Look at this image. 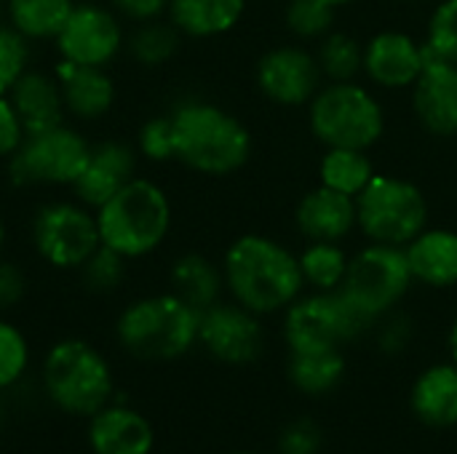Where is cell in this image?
Here are the masks:
<instances>
[{
    "label": "cell",
    "mask_w": 457,
    "mask_h": 454,
    "mask_svg": "<svg viewBox=\"0 0 457 454\" xmlns=\"http://www.w3.org/2000/svg\"><path fill=\"white\" fill-rule=\"evenodd\" d=\"M295 225L308 241L340 244L356 227V198L319 185L300 198Z\"/></svg>",
    "instance_id": "20"
},
{
    "label": "cell",
    "mask_w": 457,
    "mask_h": 454,
    "mask_svg": "<svg viewBox=\"0 0 457 454\" xmlns=\"http://www.w3.org/2000/svg\"><path fill=\"white\" fill-rule=\"evenodd\" d=\"M415 284L407 254L402 246L370 244L351 257L340 294L367 318L378 321L391 313Z\"/></svg>",
    "instance_id": "10"
},
{
    "label": "cell",
    "mask_w": 457,
    "mask_h": 454,
    "mask_svg": "<svg viewBox=\"0 0 457 454\" xmlns=\"http://www.w3.org/2000/svg\"><path fill=\"white\" fill-rule=\"evenodd\" d=\"M54 72L62 86V99L67 120L72 123H99L118 102V86L107 67H83L56 59Z\"/></svg>",
    "instance_id": "17"
},
{
    "label": "cell",
    "mask_w": 457,
    "mask_h": 454,
    "mask_svg": "<svg viewBox=\"0 0 457 454\" xmlns=\"http://www.w3.org/2000/svg\"><path fill=\"white\" fill-rule=\"evenodd\" d=\"M96 211L102 246L129 262L153 257L171 235L174 206L169 193L147 177H134Z\"/></svg>",
    "instance_id": "3"
},
{
    "label": "cell",
    "mask_w": 457,
    "mask_h": 454,
    "mask_svg": "<svg viewBox=\"0 0 457 454\" xmlns=\"http://www.w3.org/2000/svg\"><path fill=\"white\" fill-rule=\"evenodd\" d=\"M126 24H145L153 19H163L169 0H104Z\"/></svg>",
    "instance_id": "40"
},
{
    "label": "cell",
    "mask_w": 457,
    "mask_h": 454,
    "mask_svg": "<svg viewBox=\"0 0 457 454\" xmlns=\"http://www.w3.org/2000/svg\"><path fill=\"white\" fill-rule=\"evenodd\" d=\"M412 278L431 289L457 286V233L447 227H426L404 246Z\"/></svg>",
    "instance_id": "22"
},
{
    "label": "cell",
    "mask_w": 457,
    "mask_h": 454,
    "mask_svg": "<svg viewBox=\"0 0 457 454\" xmlns=\"http://www.w3.org/2000/svg\"><path fill=\"white\" fill-rule=\"evenodd\" d=\"M412 110L434 136H457V64L426 54V67L412 86Z\"/></svg>",
    "instance_id": "18"
},
{
    "label": "cell",
    "mask_w": 457,
    "mask_h": 454,
    "mask_svg": "<svg viewBox=\"0 0 457 454\" xmlns=\"http://www.w3.org/2000/svg\"><path fill=\"white\" fill-rule=\"evenodd\" d=\"M8 99L13 104V110L19 112L27 134L32 131H43L51 126H59L67 120V110H64V99H62V86L59 78L46 67H29L8 91Z\"/></svg>",
    "instance_id": "21"
},
{
    "label": "cell",
    "mask_w": 457,
    "mask_h": 454,
    "mask_svg": "<svg viewBox=\"0 0 457 454\" xmlns=\"http://www.w3.org/2000/svg\"><path fill=\"white\" fill-rule=\"evenodd\" d=\"M27 294V273L11 257H0V310L16 308Z\"/></svg>",
    "instance_id": "38"
},
{
    "label": "cell",
    "mask_w": 457,
    "mask_h": 454,
    "mask_svg": "<svg viewBox=\"0 0 457 454\" xmlns=\"http://www.w3.org/2000/svg\"><path fill=\"white\" fill-rule=\"evenodd\" d=\"M233 454H252V452H233Z\"/></svg>",
    "instance_id": "46"
},
{
    "label": "cell",
    "mask_w": 457,
    "mask_h": 454,
    "mask_svg": "<svg viewBox=\"0 0 457 454\" xmlns=\"http://www.w3.org/2000/svg\"><path fill=\"white\" fill-rule=\"evenodd\" d=\"M88 444L94 454H150L155 433L137 409L107 404L88 417Z\"/></svg>",
    "instance_id": "19"
},
{
    "label": "cell",
    "mask_w": 457,
    "mask_h": 454,
    "mask_svg": "<svg viewBox=\"0 0 457 454\" xmlns=\"http://www.w3.org/2000/svg\"><path fill=\"white\" fill-rule=\"evenodd\" d=\"M428 222V203L423 190L402 177L375 174L356 195V227L370 244L407 246Z\"/></svg>",
    "instance_id": "9"
},
{
    "label": "cell",
    "mask_w": 457,
    "mask_h": 454,
    "mask_svg": "<svg viewBox=\"0 0 457 454\" xmlns=\"http://www.w3.org/2000/svg\"><path fill=\"white\" fill-rule=\"evenodd\" d=\"M3 3H5V0H0V21H3Z\"/></svg>",
    "instance_id": "45"
},
{
    "label": "cell",
    "mask_w": 457,
    "mask_h": 454,
    "mask_svg": "<svg viewBox=\"0 0 457 454\" xmlns=\"http://www.w3.org/2000/svg\"><path fill=\"white\" fill-rule=\"evenodd\" d=\"M316 59H319L321 75L329 78V83L353 80L364 70V45L356 37L332 29L329 35L321 37Z\"/></svg>",
    "instance_id": "31"
},
{
    "label": "cell",
    "mask_w": 457,
    "mask_h": 454,
    "mask_svg": "<svg viewBox=\"0 0 457 454\" xmlns=\"http://www.w3.org/2000/svg\"><path fill=\"white\" fill-rule=\"evenodd\" d=\"M32 67V43L0 21V96H8L13 83Z\"/></svg>",
    "instance_id": "36"
},
{
    "label": "cell",
    "mask_w": 457,
    "mask_h": 454,
    "mask_svg": "<svg viewBox=\"0 0 457 454\" xmlns=\"http://www.w3.org/2000/svg\"><path fill=\"white\" fill-rule=\"evenodd\" d=\"M222 289H225L222 268L214 265L201 252H185L169 268V292H174L179 300L193 305L198 313L220 302Z\"/></svg>",
    "instance_id": "24"
},
{
    "label": "cell",
    "mask_w": 457,
    "mask_h": 454,
    "mask_svg": "<svg viewBox=\"0 0 457 454\" xmlns=\"http://www.w3.org/2000/svg\"><path fill=\"white\" fill-rule=\"evenodd\" d=\"M91 144L70 120L32 131L5 161V177L16 190H72L88 163Z\"/></svg>",
    "instance_id": "6"
},
{
    "label": "cell",
    "mask_w": 457,
    "mask_h": 454,
    "mask_svg": "<svg viewBox=\"0 0 457 454\" xmlns=\"http://www.w3.org/2000/svg\"><path fill=\"white\" fill-rule=\"evenodd\" d=\"M321 444V433L313 423L297 420L281 436V454H316Z\"/></svg>",
    "instance_id": "41"
},
{
    "label": "cell",
    "mask_w": 457,
    "mask_h": 454,
    "mask_svg": "<svg viewBox=\"0 0 457 454\" xmlns=\"http://www.w3.org/2000/svg\"><path fill=\"white\" fill-rule=\"evenodd\" d=\"M423 45L428 56L457 64V0H442L434 8Z\"/></svg>",
    "instance_id": "33"
},
{
    "label": "cell",
    "mask_w": 457,
    "mask_h": 454,
    "mask_svg": "<svg viewBox=\"0 0 457 454\" xmlns=\"http://www.w3.org/2000/svg\"><path fill=\"white\" fill-rule=\"evenodd\" d=\"M83 286L94 294H112L123 286L126 276H129V260L120 257L118 252L99 246L78 270Z\"/></svg>",
    "instance_id": "32"
},
{
    "label": "cell",
    "mask_w": 457,
    "mask_h": 454,
    "mask_svg": "<svg viewBox=\"0 0 457 454\" xmlns=\"http://www.w3.org/2000/svg\"><path fill=\"white\" fill-rule=\"evenodd\" d=\"M257 88L276 104L303 107L311 104L321 88V67L316 54L300 45H276L257 62Z\"/></svg>",
    "instance_id": "14"
},
{
    "label": "cell",
    "mask_w": 457,
    "mask_h": 454,
    "mask_svg": "<svg viewBox=\"0 0 457 454\" xmlns=\"http://www.w3.org/2000/svg\"><path fill=\"white\" fill-rule=\"evenodd\" d=\"M126 21L99 0H78L51 43L56 59L83 67H112L126 54Z\"/></svg>",
    "instance_id": "12"
},
{
    "label": "cell",
    "mask_w": 457,
    "mask_h": 454,
    "mask_svg": "<svg viewBox=\"0 0 457 454\" xmlns=\"http://www.w3.org/2000/svg\"><path fill=\"white\" fill-rule=\"evenodd\" d=\"M198 343L209 356L222 364L244 367L260 359L265 345V332L260 316L238 302H214L201 310Z\"/></svg>",
    "instance_id": "13"
},
{
    "label": "cell",
    "mask_w": 457,
    "mask_h": 454,
    "mask_svg": "<svg viewBox=\"0 0 457 454\" xmlns=\"http://www.w3.org/2000/svg\"><path fill=\"white\" fill-rule=\"evenodd\" d=\"M412 409L431 428L457 425V364H436L418 377Z\"/></svg>",
    "instance_id": "25"
},
{
    "label": "cell",
    "mask_w": 457,
    "mask_h": 454,
    "mask_svg": "<svg viewBox=\"0 0 457 454\" xmlns=\"http://www.w3.org/2000/svg\"><path fill=\"white\" fill-rule=\"evenodd\" d=\"M29 367V343L24 332L0 318V391L16 385Z\"/></svg>",
    "instance_id": "35"
},
{
    "label": "cell",
    "mask_w": 457,
    "mask_h": 454,
    "mask_svg": "<svg viewBox=\"0 0 457 454\" xmlns=\"http://www.w3.org/2000/svg\"><path fill=\"white\" fill-rule=\"evenodd\" d=\"M174 161L204 177H230L246 166L252 155V134L241 118L230 110L187 99L171 112Z\"/></svg>",
    "instance_id": "2"
},
{
    "label": "cell",
    "mask_w": 457,
    "mask_h": 454,
    "mask_svg": "<svg viewBox=\"0 0 457 454\" xmlns=\"http://www.w3.org/2000/svg\"><path fill=\"white\" fill-rule=\"evenodd\" d=\"M244 11L246 0H169L166 19L182 37L209 40L236 29Z\"/></svg>",
    "instance_id": "23"
},
{
    "label": "cell",
    "mask_w": 457,
    "mask_h": 454,
    "mask_svg": "<svg viewBox=\"0 0 457 454\" xmlns=\"http://www.w3.org/2000/svg\"><path fill=\"white\" fill-rule=\"evenodd\" d=\"M222 278L233 302L257 316L287 310L305 286L297 254L260 233L238 235L228 246Z\"/></svg>",
    "instance_id": "1"
},
{
    "label": "cell",
    "mask_w": 457,
    "mask_h": 454,
    "mask_svg": "<svg viewBox=\"0 0 457 454\" xmlns=\"http://www.w3.org/2000/svg\"><path fill=\"white\" fill-rule=\"evenodd\" d=\"M372 321H367L340 292H316L297 297L284 316V337L289 351H321L343 348L361 337Z\"/></svg>",
    "instance_id": "11"
},
{
    "label": "cell",
    "mask_w": 457,
    "mask_h": 454,
    "mask_svg": "<svg viewBox=\"0 0 457 454\" xmlns=\"http://www.w3.org/2000/svg\"><path fill=\"white\" fill-rule=\"evenodd\" d=\"M321 3H327V5H332V8H343V5H348V3H353V0H321Z\"/></svg>",
    "instance_id": "44"
},
{
    "label": "cell",
    "mask_w": 457,
    "mask_h": 454,
    "mask_svg": "<svg viewBox=\"0 0 457 454\" xmlns=\"http://www.w3.org/2000/svg\"><path fill=\"white\" fill-rule=\"evenodd\" d=\"M297 260L305 284L313 286L316 292H337L351 262L343 246L332 241H308L305 252Z\"/></svg>",
    "instance_id": "30"
},
{
    "label": "cell",
    "mask_w": 457,
    "mask_h": 454,
    "mask_svg": "<svg viewBox=\"0 0 457 454\" xmlns=\"http://www.w3.org/2000/svg\"><path fill=\"white\" fill-rule=\"evenodd\" d=\"M134 147H137L139 158L147 161V163H169V161H174V131H171L169 112L147 118L137 131Z\"/></svg>",
    "instance_id": "37"
},
{
    "label": "cell",
    "mask_w": 457,
    "mask_h": 454,
    "mask_svg": "<svg viewBox=\"0 0 457 454\" xmlns=\"http://www.w3.org/2000/svg\"><path fill=\"white\" fill-rule=\"evenodd\" d=\"M450 353H453V364H457V318L453 321V329H450Z\"/></svg>",
    "instance_id": "43"
},
{
    "label": "cell",
    "mask_w": 457,
    "mask_h": 454,
    "mask_svg": "<svg viewBox=\"0 0 457 454\" xmlns=\"http://www.w3.org/2000/svg\"><path fill=\"white\" fill-rule=\"evenodd\" d=\"M0 417H3V407H0Z\"/></svg>",
    "instance_id": "47"
},
{
    "label": "cell",
    "mask_w": 457,
    "mask_h": 454,
    "mask_svg": "<svg viewBox=\"0 0 457 454\" xmlns=\"http://www.w3.org/2000/svg\"><path fill=\"white\" fill-rule=\"evenodd\" d=\"M179 45H182V35L166 16L145 21V24H134L126 37L129 59L145 70L169 64L177 56Z\"/></svg>",
    "instance_id": "28"
},
{
    "label": "cell",
    "mask_w": 457,
    "mask_h": 454,
    "mask_svg": "<svg viewBox=\"0 0 457 454\" xmlns=\"http://www.w3.org/2000/svg\"><path fill=\"white\" fill-rule=\"evenodd\" d=\"M375 163L367 150L327 147L319 161V185L356 198L375 177Z\"/></svg>",
    "instance_id": "27"
},
{
    "label": "cell",
    "mask_w": 457,
    "mask_h": 454,
    "mask_svg": "<svg viewBox=\"0 0 457 454\" xmlns=\"http://www.w3.org/2000/svg\"><path fill=\"white\" fill-rule=\"evenodd\" d=\"M78 0H5L3 21L32 45L54 43Z\"/></svg>",
    "instance_id": "26"
},
{
    "label": "cell",
    "mask_w": 457,
    "mask_h": 454,
    "mask_svg": "<svg viewBox=\"0 0 457 454\" xmlns=\"http://www.w3.org/2000/svg\"><path fill=\"white\" fill-rule=\"evenodd\" d=\"M332 5L321 0H292L287 8V27L303 40H321L335 27Z\"/></svg>",
    "instance_id": "34"
},
{
    "label": "cell",
    "mask_w": 457,
    "mask_h": 454,
    "mask_svg": "<svg viewBox=\"0 0 457 454\" xmlns=\"http://www.w3.org/2000/svg\"><path fill=\"white\" fill-rule=\"evenodd\" d=\"M201 313L174 292L131 300L115 318L118 345L137 361L163 364L198 345Z\"/></svg>",
    "instance_id": "4"
},
{
    "label": "cell",
    "mask_w": 457,
    "mask_h": 454,
    "mask_svg": "<svg viewBox=\"0 0 457 454\" xmlns=\"http://www.w3.org/2000/svg\"><path fill=\"white\" fill-rule=\"evenodd\" d=\"M27 128L8 96H0V161L5 163L24 142Z\"/></svg>",
    "instance_id": "39"
},
{
    "label": "cell",
    "mask_w": 457,
    "mask_h": 454,
    "mask_svg": "<svg viewBox=\"0 0 457 454\" xmlns=\"http://www.w3.org/2000/svg\"><path fill=\"white\" fill-rule=\"evenodd\" d=\"M139 153L131 142L123 139H99L91 144L88 163L78 182L72 185L70 195L80 203L99 209L107 203L123 185H129L137 177L139 169Z\"/></svg>",
    "instance_id": "15"
},
{
    "label": "cell",
    "mask_w": 457,
    "mask_h": 454,
    "mask_svg": "<svg viewBox=\"0 0 457 454\" xmlns=\"http://www.w3.org/2000/svg\"><path fill=\"white\" fill-rule=\"evenodd\" d=\"M426 67V45L399 29H383L364 43L367 78L380 88H412Z\"/></svg>",
    "instance_id": "16"
},
{
    "label": "cell",
    "mask_w": 457,
    "mask_h": 454,
    "mask_svg": "<svg viewBox=\"0 0 457 454\" xmlns=\"http://www.w3.org/2000/svg\"><path fill=\"white\" fill-rule=\"evenodd\" d=\"M29 246L51 270L78 273L102 246L96 211L78 198H48L29 217Z\"/></svg>",
    "instance_id": "8"
},
{
    "label": "cell",
    "mask_w": 457,
    "mask_h": 454,
    "mask_svg": "<svg viewBox=\"0 0 457 454\" xmlns=\"http://www.w3.org/2000/svg\"><path fill=\"white\" fill-rule=\"evenodd\" d=\"M40 383L48 401L75 417L96 415L115 393L110 361L80 337H67L48 348Z\"/></svg>",
    "instance_id": "5"
},
{
    "label": "cell",
    "mask_w": 457,
    "mask_h": 454,
    "mask_svg": "<svg viewBox=\"0 0 457 454\" xmlns=\"http://www.w3.org/2000/svg\"><path fill=\"white\" fill-rule=\"evenodd\" d=\"M5 249H8V222L5 214L0 211V257H5Z\"/></svg>",
    "instance_id": "42"
},
{
    "label": "cell",
    "mask_w": 457,
    "mask_h": 454,
    "mask_svg": "<svg viewBox=\"0 0 457 454\" xmlns=\"http://www.w3.org/2000/svg\"><path fill=\"white\" fill-rule=\"evenodd\" d=\"M308 123L324 147L372 150L386 131V112L370 88L337 80L316 91L308 104Z\"/></svg>",
    "instance_id": "7"
},
{
    "label": "cell",
    "mask_w": 457,
    "mask_h": 454,
    "mask_svg": "<svg viewBox=\"0 0 457 454\" xmlns=\"http://www.w3.org/2000/svg\"><path fill=\"white\" fill-rule=\"evenodd\" d=\"M345 375V359L340 348L321 351H292L289 377L303 393H327Z\"/></svg>",
    "instance_id": "29"
}]
</instances>
